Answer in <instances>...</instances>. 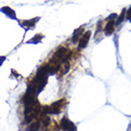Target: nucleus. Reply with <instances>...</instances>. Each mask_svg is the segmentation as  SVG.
Listing matches in <instances>:
<instances>
[{
	"label": "nucleus",
	"instance_id": "f257e3e1",
	"mask_svg": "<svg viewBox=\"0 0 131 131\" xmlns=\"http://www.w3.org/2000/svg\"><path fill=\"white\" fill-rule=\"evenodd\" d=\"M65 103V99H61V100H59L58 102H54L52 105L45 107L43 111L45 113H47V114H58L62 110V108L64 107Z\"/></svg>",
	"mask_w": 131,
	"mask_h": 131
},
{
	"label": "nucleus",
	"instance_id": "f03ea898",
	"mask_svg": "<svg viewBox=\"0 0 131 131\" xmlns=\"http://www.w3.org/2000/svg\"><path fill=\"white\" fill-rule=\"evenodd\" d=\"M108 21L106 23V25L104 26V33L106 36H111L116 29V20L115 19H107Z\"/></svg>",
	"mask_w": 131,
	"mask_h": 131
},
{
	"label": "nucleus",
	"instance_id": "7ed1b4c3",
	"mask_svg": "<svg viewBox=\"0 0 131 131\" xmlns=\"http://www.w3.org/2000/svg\"><path fill=\"white\" fill-rule=\"evenodd\" d=\"M91 35L92 32L91 31H87L82 35V37H80V40H79V47L80 48H85L87 46L89 40L91 38Z\"/></svg>",
	"mask_w": 131,
	"mask_h": 131
},
{
	"label": "nucleus",
	"instance_id": "20e7f679",
	"mask_svg": "<svg viewBox=\"0 0 131 131\" xmlns=\"http://www.w3.org/2000/svg\"><path fill=\"white\" fill-rule=\"evenodd\" d=\"M61 126L63 129H65L67 131H75L76 130V126H75V124L69 121L68 119H66V118H63L61 120Z\"/></svg>",
	"mask_w": 131,
	"mask_h": 131
},
{
	"label": "nucleus",
	"instance_id": "39448f33",
	"mask_svg": "<svg viewBox=\"0 0 131 131\" xmlns=\"http://www.w3.org/2000/svg\"><path fill=\"white\" fill-rule=\"evenodd\" d=\"M38 19H39V17H37V18H34V19H29V20H22V21H19V22H20V25L23 28H25L26 30H29L31 28L35 27V25L37 24Z\"/></svg>",
	"mask_w": 131,
	"mask_h": 131
},
{
	"label": "nucleus",
	"instance_id": "423d86ee",
	"mask_svg": "<svg viewBox=\"0 0 131 131\" xmlns=\"http://www.w3.org/2000/svg\"><path fill=\"white\" fill-rule=\"evenodd\" d=\"M84 34V28L81 26L79 29H77L73 34V37H72V41L74 43L78 42V40H80V38L82 37V35Z\"/></svg>",
	"mask_w": 131,
	"mask_h": 131
},
{
	"label": "nucleus",
	"instance_id": "0eeeda50",
	"mask_svg": "<svg viewBox=\"0 0 131 131\" xmlns=\"http://www.w3.org/2000/svg\"><path fill=\"white\" fill-rule=\"evenodd\" d=\"M0 12H2V13H4L5 15H7V16H9V17H11L12 19H15L16 17H15V12L12 9L11 7H3L0 9Z\"/></svg>",
	"mask_w": 131,
	"mask_h": 131
},
{
	"label": "nucleus",
	"instance_id": "6e6552de",
	"mask_svg": "<svg viewBox=\"0 0 131 131\" xmlns=\"http://www.w3.org/2000/svg\"><path fill=\"white\" fill-rule=\"evenodd\" d=\"M125 17H126V11H125V10H123L122 14H121L120 15H118V17H117V19H116V26L122 24V23L124 22Z\"/></svg>",
	"mask_w": 131,
	"mask_h": 131
},
{
	"label": "nucleus",
	"instance_id": "1a4fd4ad",
	"mask_svg": "<svg viewBox=\"0 0 131 131\" xmlns=\"http://www.w3.org/2000/svg\"><path fill=\"white\" fill-rule=\"evenodd\" d=\"M42 37H43V35H41V34H37V35H36L32 39L29 40L27 43H38L39 41H41Z\"/></svg>",
	"mask_w": 131,
	"mask_h": 131
},
{
	"label": "nucleus",
	"instance_id": "9d476101",
	"mask_svg": "<svg viewBox=\"0 0 131 131\" xmlns=\"http://www.w3.org/2000/svg\"><path fill=\"white\" fill-rule=\"evenodd\" d=\"M39 129V122H34L32 123V124L30 125L29 131H37Z\"/></svg>",
	"mask_w": 131,
	"mask_h": 131
},
{
	"label": "nucleus",
	"instance_id": "9b49d317",
	"mask_svg": "<svg viewBox=\"0 0 131 131\" xmlns=\"http://www.w3.org/2000/svg\"><path fill=\"white\" fill-rule=\"evenodd\" d=\"M126 18L131 20V7L126 11Z\"/></svg>",
	"mask_w": 131,
	"mask_h": 131
},
{
	"label": "nucleus",
	"instance_id": "f8f14e48",
	"mask_svg": "<svg viewBox=\"0 0 131 131\" xmlns=\"http://www.w3.org/2000/svg\"><path fill=\"white\" fill-rule=\"evenodd\" d=\"M6 59V57H0V66H1V64L3 63V61Z\"/></svg>",
	"mask_w": 131,
	"mask_h": 131
}]
</instances>
